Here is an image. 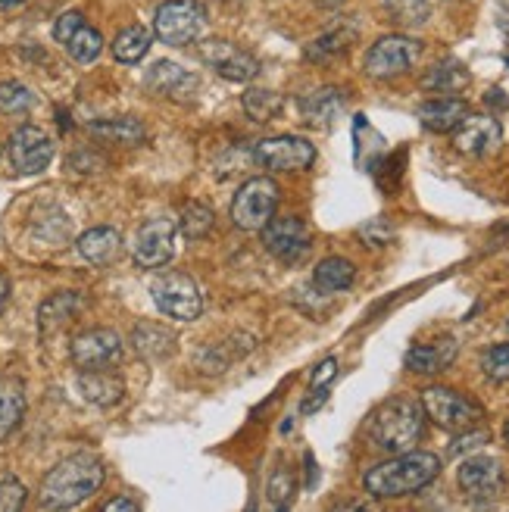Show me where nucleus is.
<instances>
[{"label":"nucleus","instance_id":"nucleus-1","mask_svg":"<svg viewBox=\"0 0 509 512\" xmlns=\"http://www.w3.org/2000/svg\"><path fill=\"white\" fill-rule=\"evenodd\" d=\"M441 475V459L428 450H406L394 453L388 463H378L363 475V488L375 500H397L410 497Z\"/></svg>","mask_w":509,"mask_h":512},{"label":"nucleus","instance_id":"nucleus-2","mask_svg":"<svg viewBox=\"0 0 509 512\" xmlns=\"http://www.w3.org/2000/svg\"><path fill=\"white\" fill-rule=\"evenodd\" d=\"M107 469L91 453H75L57 463L41 481V506L44 509H72L100 491Z\"/></svg>","mask_w":509,"mask_h":512},{"label":"nucleus","instance_id":"nucleus-3","mask_svg":"<svg viewBox=\"0 0 509 512\" xmlns=\"http://www.w3.org/2000/svg\"><path fill=\"white\" fill-rule=\"evenodd\" d=\"M422 434H425V409L413 397H391L388 403H381L375 409L369 422L372 444L385 453L416 450Z\"/></svg>","mask_w":509,"mask_h":512},{"label":"nucleus","instance_id":"nucleus-4","mask_svg":"<svg viewBox=\"0 0 509 512\" xmlns=\"http://www.w3.org/2000/svg\"><path fill=\"white\" fill-rule=\"evenodd\" d=\"M419 403L425 409V416L438 428L450 431V434L475 428L481 419H485V409H481L475 400H469L466 394L453 391V388H441V384H435V388H425Z\"/></svg>","mask_w":509,"mask_h":512},{"label":"nucleus","instance_id":"nucleus-5","mask_svg":"<svg viewBox=\"0 0 509 512\" xmlns=\"http://www.w3.org/2000/svg\"><path fill=\"white\" fill-rule=\"evenodd\" d=\"M203 29H207V13L197 0H166L157 7L154 16V35L169 47L194 44Z\"/></svg>","mask_w":509,"mask_h":512},{"label":"nucleus","instance_id":"nucleus-6","mask_svg":"<svg viewBox=\"0 0 509 512\" xmlns=\"http://www.w3.org/2000/svg\"><path fill=\"white\" fill-rule=\"evenodd\" d=\"M150 294H154L157 310L169 319L178 322H194L203 310V297L200 288L194 285V278L185 272H163L154 278L150 285Z\"/></svg>","mask_w":509,"mask_h":512},{"label":"nucleus","instance_id":"nucleus-7","mask_svg":"<svg viewBox=\"0 0 509 512\" xmlns=\"http://www.w3.org/2000/svg\"><path fill=\"white\" fill-rule=\"evenodd\" d=\"M278 207V185L272 178H250L247 185L235 194L232 203V222L244 232H260V228L275 216Z\"/></svg>","mask_w":509,"mask_h":512},{"label":"nucleus","instance_id":"nucleus-8","mask_svg":"<svg viewBox=\"0 0 509 512\" xmlns=\"http://www.w3.org/2000/svg\"><path fill=\"white\" fill-rule=\"evenodd\" d=\"M263 247L282 263H300L307 260V253L313 247L310 225L297 219V216H282V219H269L263 228Z\"/></svg>","mask_w":509,"mask_h":512},{"label":"nucleus","instance_id":"nucleus-9","mask_svg":"<svg viewBox=\"0 0 509 512\" xmlns=\"http://www.w3.org/2000/svg\"><path fill=\"white\" fill-rule=\"evenodd\" d=\"M253 157H257V163H263L266 169H275V172H300V169L313 166L316 147L307 138H297V135H275V138L257 141Z\"/></svg>","mask_w":509,"mask_h":512},{"label":"nucleus","instance_id":"nucleus-10","mask_svg":"<svg viewBox=\"0 0 509 512\" xmlns=\"http://www.w3.org/2000/svg\"><path fill=\"white\" fill-rule=\"evenodd\" d=\"M419 57V44L406 35H388L378 38L369 50H366V72L372 79H394V75L410 72V66Z\"/></svg>","mask_w":509,"mask_h":512},{"label":"nucleus","instance_id":"nucleus-11","mask_svg":"<svg viewBox=\"0 0 509 512\" xmlns=\"http://www.w3.org/2000/svg\"><path fill=\"white\" fill-rule=\"evenodd\" d=\"M456 481H460L463 494L475 503H491L506 488L503 466L494 456H469L460 472H456Z\"/></svg>","mask_w":509,"mask_h":512},{"label":"nucleus","instance_id":"nucleus-12","mask_svg":"<svg viewBox=\"0 0 509 512\" xmlns=\"http://www.w3.org/2000/svg\"><path fill=\"white\" fill-rule=\"evenodd\" d=\"M54 160V141L38 125H22L10 135V163L22 175H38Z\"/></svg>","mask_w":509,"mask_h":512},{"label":"nucleus","instance_id":"nucleus-13","mask_svg":"<svg viewBox=\"0 0 509 512\" xmlns=\"http://www.w3.org/2000/svg\"><path fill=\"white\" fill-rule=\"evenodd\" d=\"M175 232L178 225L172 219H147L135 235V263L141 269H160L175 253Z\"/></svg>","mask_w":509,"mask_h":512},{"label":"nucleus","instance_id":"nucleus-14","mask_svg":"<svg viewBox=\"0 0 509 512\" xmlns=\"http://www.w3.org/2000/svg\"><path fill=\"white\" fill-rule=\"evenodd\" d=\"M200 57L203 63H210L222 79L228 82H253L260 75V60L247 54V50L235 47L232 41H222V38H213L207 44H200Z\"/></svg>","mask_w":509,"mask_h":512},{"label":"nucleus","instance_id":"nucleus-15","mask_svg":"<svg viewBox=\"0 0 509 512\" xmlns=\"http://www.w3.org/2000/svg\"><path fill=\"white\" fill-rule=\"evenodd\" d=\"M69 356H72V363L79 366L82 372H88V369H107V366H113L122 356V341H119L116 331H110V328H91V331H82V335L72 341Z\"/></svg>","mask_w":509,"mask_h":512},{"label":"nucleus","instance_id":"nucleus-16","mask_svg":"<svg viewBox=\"0 0 509 512\" xmlns=\"http://www.w3.org/2000/svg\"><path fill=\"white\" fill-rule=\"evenodd\" d=\"M503 144V128L494 116H466L453 128V147L466 153V157H488V153L500 150Z\"/></svg>","mask_w":509,"mask_h":512},{"label":"nucleus","instance_id":"nucleus-17","mask_svg":"<svg viewBox=\"0 0 509 512\" xmlns=\"http://www.w3.org/2000/svg\"><path fill=\"white\" fill-rule=\"evenodd\" d=\"M147 88L160 94V97H169L175 104H188L194 100V94L200 91V79L191 75L188 69H182L178 63H169V60H160L147 69Z\"/></svg>","mask_w":509,"mask_h":512},{"label":"nucleus","instance_id":"nucleus-18","mask_svg":"<svg viewBox=\"0 0 509 512\" xmlns=\"http://www.w3.org/2000/svg\"><path fill=\"white\" fill-rule=\"evenodd\" d=\"M419 122L428 128V132H453L469 116V104L460 97H435V100H425V104L416 110Z\"/></svg>","mask_w":509,"mask_h":512},{"label":"nucleus","instance_id":"nucleus-19","mask_svg":"<svg viewBox=\"0 0 509 512\" xmlns=\"http://www.w3.org/2000/svg\"><path fill=\"white\" fill-rule=\"evenodd\" d=\"M456 341H435V344H416L410 353H406V369L416 375H438L444 372L453 360H456Z\"/></svg>","mask_w":509,"mask_h":512},{"label":"nucleus","instance_id":"nucleus-20","mask_svg":"<svg viewBox=\"0 0 509 512\" xmlns=\"http://www.w3.org/2000/svg\"><path fill=\"white\" fill-rule=\"evenodd\" d=\"M75 247H79L82 260H88L91 266H110V263L119 260V253H122V238H119L116 228L100 225V228H91V232H85Z\"/></svg>","mask_w":509,"mask_h":512},{"label":"nucleus","instance_id":"nucleus-21","mask_svg":"<svg viewBox=\"0 0 509 512\" xmlns=\"http://www.w3.org/2000/svg\"><path fill=\"white\" fill-rule=\"evenodd\" d=\"M79 391L88 403L94 406H116L125 394V384L119 375L107 372V369H88L79 375Z\"/></svg>","mask_w":509,"mask_h":512},{"label":"nucleus","instance_id":"nucleus-22","mask_svg":"<svg viewBox=\"0 0 509 512\" xmlns=\"http://www.w3.org/2000/svg\"><path fill=\"white\" fill-rule=\"evenodd\" d=\"M82 310H85V297H79L75 291L54 294L50 300H44V306L38 310L41 331H44V335H50V331H60L63 325H69Z\"/></svg>","mask_w":509,"mask_h":512},{"label":"nucleus","instance_id":"nucleus-23","mask_svg":"<svg viewBox=\"0 0 509 512\" xmlns=\"http://www.w3.org/2000/svg\"><path fill=\"white\" fill-rule=\"evenodd\" d=\"M341 110H344V91L338 88H319L300 100V113L310 125H332Z\"/></svg>","mask_w":509,"mask_h":512},{"label":"nucleus","instance_id":"nucleus-24","mask_svg":"<svg viewBox=\"0 0 509 512\" xmlns=\"http://www.w3.org/2000/svg\"><path fill=\"white\" fill-rule=\"evenodd\" d=\"M25 416V388L16 378H0V441H7Z\"/></svg>","mask_w":509,"mask_h":512},{"label":"nucleus","instance_id":"nucleus-25","mask_svg":"<svg viewBox=\"0 0 509 512\" xmlns=\"http://www.w3.org/2000/svg\"><path fill=\"white\" fill-rule=\"evenodd\" d=\"M88 132L100 141H107V144H119V147H138L144 141V125L138 119H129V116H122V119H97L88 125Z\"/></svg>","mask_w":509,"mask_h":512},{"label":"nucleus","instance_id":"nucleus-26","mask_svg":"<svg viewBox=\"0 0 509 512\" xmlns=\"http://www.w3.org/2000/svg\"><path fill=\"white\" fill-rule=\"evenodd\" d=\"M353 278H356V266L350 260H344V256H325L313 272V285L322 294H338L353 285Z\"/></svg>","mask_w":509,"mask_h":512},{"label":"nucleus","instance_id":"nucleus-27","mask_svg":"<svg viewBox=\"0 0 509 512\" xmlns=\"http://www.w3.org/2000/svg\"><path fill=\"white\" fill-rule=\"evenodd\" d=\"M150 44H154V32H150L147 25H129V29L116 35L113 57L119 63H141L147 57Z\"/></svg>","mask_w":509,"mask_h":512},{"label":"nucleus","instance_id":"nucleus-28","mask_svg":"<svg viewBox=\"0 0 509 512\" xmlns=\"http://www.w3.org/2000/svg\"><path fill=\"white\" fill-rule=\"evenodd\" d=\"M469 85V72L463 63L456 60H447V63H438L435 69H428V75L422 79V88L425 91H435V94H456Z\"/></svg>","mask_w":509,"mask_h":512},{"label":"nucleus","instance_id":"nucleus-29","mask_svg":"<svg viewBox=\"0 0 509 512\" xmlns=\"http://www.w3.org/2000/svg\"><path fill=\"white\" fill-rule=\"evenodd\" d=\"M132 344L141 356H150V360H160V356L172 353V344H175V335L166 331L163 325L157 322H144L132 331Z\"/></svg>","mask_w":509,"mask_h":512},{"label":"nucleus","instance_id":"nucleus-30","mask_svg":"<svg viewBox=\"0 0 509 512\" xmlns=\"http://www.w3.org/2000/svg\"><path fill=\"white\" fill-rule=\"evenodd\" d=\"M63 47H66V54H69L75 63L88 66V63H94V60L100 57V50H104V38H100V32L91 29L88 22H82L79 29H75V32L63 41Z\"/></svg>","mask_w":509,"mask_h":512},{"label":"nucleus","instance_id":"nucleus-31","mask_svg":"<svg viewBox=\"0 0 509 512\" xmlns=\"http://www.w3.org/2000/svg\"><path fill=\"white\" fill-rule=\"evenodd\" d=\"M282 107H285V100H282V94H275V91L250 88L244 94V113L253 122H269V119H275L278 113H282Z\"/></svg>","mask_w":509,"mask_h":512},{"label":"nucleus","instance_id":"nucleus-32","mask_svg":"<svg viewBox=\"0 0 509 512\" xmlns=\"http://www.w3.org/2000/svg\"><path fill=\"white\" fill-rule=\"evenodd\" d=\"M213 210H207L203 203H185L182 207V219H178V228H182V235L188 241H200V238H207L210 235V228H213Z\"/></svg>","mask_w":509,"mask_h":512},{"label":"nucleus","instance_id":"nucleus-33","mask_svg":"<svg viewBox=\"0 0 509 512\" xmlns=\"http://www.w3.org/2000/svg\"><path fill=\"white\" fill-rule=\"evenodd\" d=\"M356 38L353 29H335V32H328L322 38H316L310 47H307V60H332L338 54H344V50L350 47V41Z\"/></svg>","mask_w":509,"mask_h":512},{"label":"nucleus","instance_id":"nucleus-34","mask_svg":"<svg viewBox=\"0 0 509 512\" xmlns=\"http://www.w3.org/2000/svg\"><path fill=\"white\" fill-rule=\"evenodd\" d=\"M35 107V94L22 82H0V113H29Z\"/></svg>","mask_w":509,"mask_h":512},{"label":"nucleus","instance_id":"nucleus-35","mask_svg":"<svg viewBox=\"0 0 509 512\" xmlns=\"http://www.w3.org/2000/svg\"><path fill=\"white\" fill-rule=\"evenodd\" d=\"M269 500L275 509H288L294 500V475L288 466H278L269 478Z\"/></svg>","mask_w":509,"mask_h":512},{"label":"nucleus","instance_id":"nucleus-36","mask_svg":"<svg viewBox=\"0 0 509 512\" xmlns=\"http://www.w3.org/2000/svg\"><path fill=\"white\" fill-rule=\"evenodd\" d=\"M481 372L491 381H509V344H494L481 353Z\"/></svg>","mask_w":509,"mask_h":512},{"label":"nucleus","instance_id":"nucleus-37","mask_svg":"<svg viewBox=\"0 0 509 512\" xmlns=\"http://www.w3.org/2000/svg\"><path fill=\"white\" fill-rule=\"evenodd\" d=\"M25 506L22 481L10 472H0V512H19Z\"/></svg>","mask_w":509,"mask_h":512},{"label":"nucleus","instance_id":"nucleus-38","mask_svg":"<svg viewBox=\"0 0 509 512\" xmlns=\"http://www.w3.org/2000/svg\"><path fill=\"white\" fill-rule=\"evenodd\" d=\"M385 4L394 16H403L406 22H422V16L435 0H385Z\"/></svg>","mask_w":509,"mask_h":512},{"label":"nucleus","instance_id":"nucleus-39","mask_svg":"<svg viewBox=\"0 0 509 512\" xmlns=\"http://www.w3.org/2000/svg\"><path fill=\"white\" fill-rule=\"evenodd\" d=\"M463 434V431H460ZM491 441V434L485 431V428H466V434H463V438H456L453 441V447H450V453L453 456H460V453H466V450H478L481 444H488Z\"/></svg>","mask_w":509,"mask_h":512},{"label":"nucleus","instance_id":"nucleus-40","mask_svg":"<svg viewBox=\"0 0 509 512\" xmlns=\"http://www.w3.org/2000/svg\"><path fill=\"white\" fill-rule=\"evenodd\" d=\"M82 22H85V16H82V13H75V10L63 13V16H60V19L54 22V38H57V41L63 44V41H66V38H69V35L75 32V29H79Z\"/></svg>","mask_w":509,"mask_h":512},{"label":"nucleus","instance_id":"nucleus-41","mask_svg":"<svg viewBox=\"0 0 509 512\" xmlns=\"http://www.w3.org/2000/svg\"><path fill=\"white\" fill-rule=\"evenodd\" d=\"M338 375V363L332 360V356H328L325 363H319L316 366V372H313V388H325L328 381H332Z\"/></svg>","mask_w":509,"mask_h":512},{"label":"nucleus","instance_id":"nucleus-42","mask_svg":"<svg viewBox=\"0 0 509 512\" xmlns=\"http://www.w3.org/2000/svg\"><path fill=\"white\" fill-rule=\"evenodd\" d=\"M141 506L135 503V500H129V497H116V500H110L107 506H104V512H138Z\"/></svg>","mask_w":509,"mask_h":512},{"label":"nucleus","instance_id":"nucleus-43","mask_svg":"<svg viewBox=\"0 0 509 512\" xmlns=\"http://www.w3.org/2000/svg\"><path fill=\"white\" fill-rule=\"evenodd\" d=\"M7 300H10V278H7L4 272H0V313H4Z\"/></svg>","mask_w":509,"mask_h":512},{"label":"nucleus","instance_id":"nucleus-44","mask_svg":"<svg viewBox=\"0 0 509 512\" xmlns=\"http://www.w3.org/2000/svg\"><path fill=\"white\" fill-rule=\"evenodd\" d=\"M344 4V0H319V7H325V10H338Z\"/></svg>","mask_w":509,"mask_h":512},{"label":"nucleus","instance_id":"nucleus-45","mask_svg":"<svg viewBox=\"0 0 509 512\" xmlns=\"http://www.w3.org/2000/svg\"><path fill=\"white\" fill-rule=\"evenodd\" d=\"M25 0H0V10H10V7H19Z\"/></svg>","mask_w":509,"mask_h":512},{"label":"nucleus","instance_id":"nucleus-46","mask_svg":"<svg viewBox=\"0 0 509 512\" xmlns=\"http://www.w3.org/2000/svg\"><path fill=\"white\" fill-rule=\"evenodd\" d=\"M503 438H506V444H509V422H506V428H503Z\"/></svg>","mask_w":509,"mask_h":512}]
</instances>
